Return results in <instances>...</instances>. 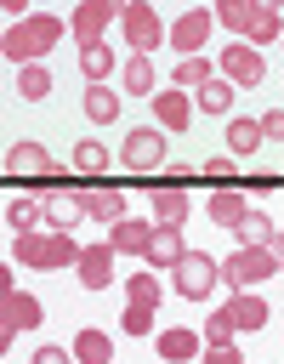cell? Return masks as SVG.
Instances as JSON below:
<instances>
[{
	"mask_svg": "<svg viewBox=\"0 0 284 364\" xmlns=\"http://www.w3.org/2000/svg\"><path fill=\"white\" fill-rule=\"evenodd\" d=\"M233 97H239V85H233L227 74H216V80H204V85L193 91V102H199L204 114H233Z\"/></svg>",
	"mask_w": 284,
	"mask_h": 364,
	"instance_id": "obj_26",
	"label": "cell"
},
{
	"mask_svg": "<svg viewBox=\"0 0 284 364\" xmlns=\"http://www.w3.org/2000/svg\"><path fill=\"white\" fill-rule=\"evenodd\" d=\"M6 165H11V171H28V176H57V171H62V165H57V159L34 142V136L11 142V148H6Z\"/></svg>",
	"mask_w": 284,
	"mask_h": 364,
	"instance_id": "obj_17",
	"label": "cell"
},
{
	"mask_svg": "<svg viewBox=\"0 0 284 364\" xmlns=\"http://www.w3.org/2000/svg\"><path fill=\"white\" fill-rule=\"evenodd\" d=\"M204 210H210V222H216V228H227V233H233V228L250 216V205H244V193H239V188H222V193H210V205H204Z\"/></svg>",
	"mask_w": 284,
	"mask_h": 364,
	"instance_id": "obj_25",
	"label": "cell"
},
{
	"mask_svg": "<svg viewBox=\"0 0 284 364\" xmlns=\"http://www.w3.org/2000/svg\"><path fill=\"white\" fill-rule=\"evenodd\" d=\"M125 301H142V307H159V273H131L125 279Z\"/></svg>",
	"mask_w": 284,
	"mask_h": 364,
	"instance_id": "obj_35",
	"label": "cell"
},
{
	"mask_svg": "<svg viewBox=\"0 0 284 364\" xmlns=\"http://www.w3.org/2000/svg\"><path fill=\"white\" fill-rule=\"evenodd\" d=\"M114 6H125V0H114Z\"/></svg>",
	"mask_w": 284,
	"mask_h": 364,
	"instance_id": "obj_45",
	"label": "cell"
},
{
	"mask_svg": "<svg viewBox=\"0 0 284 364\" xmlns=\"http://www.w3.org/2000/svg\"><path fill=\"white\" fill-rule=\"evenodd\" d=\"M182 256H187V245H182V228H159V233H153V245H148V256H142V262H148V267H153V273H170V267H176V262H182Z\"/></svg>",
	"mask_w": 284,
	"mask_h": 364,
	"instance_id": "obj_20",
	"label": "cell"
},
{
	"mask_svg": "<svg viewBox=\"0 0 284 364\" xmlns=\"http://www.w3.org/2000/svg\"><path fill=\"white\" fill-rule=\"evenodd\" d=\"M278 46H284V40H278Z\"/></svg>",
	"mask_w": 284,
	"mask_h": 364,
	"instance_id": "obj_46",
	"label": "cell"
},
{
	"mask_svg": "<svg viewBox=\"0 0 284 364\" xmlns=\"http://www.w3.org/2000/svg\"><path fill=\"white\" fill-rule=\"evenodd\" d=\"M6 222H11L17 233H34V228L45 222V205H40V199H11V205H6Z\"/></svg>",
	"mask_w": 284,
	"mask_h": 364,
	"instance_id": "obj_32",
	"label": "cell"
},
{
	"mask_svg": "<svg viewBox=\"0 0 284 364\" xmlns=\"http://www.w3.org/2000/svg\"><path fill=\"white\" fill-rule=\"evenodd\" d=\"M114 256H119L114 239L85 245V250H80V284H85V290H108V284H114Z\"/></svg>",
	"mask_w": 284,
	"mask_h": 364,
	"instance_id": "obj_12",
	"label": "cell"
},
{
	"mask_svg": "<svg viewBox=\"0 0 284 364\" xmlns=\"http://www.w3.org/2000/svg\"><path fill=\"white\" fill-rule=\"evenodd\" d=\"M74 171H80V176H102V171H108V148H102L97 136L74 142Z\"/></svg>",
	"mask_w": 284,
	"mask_h": 364,
	"instance_id": "obj_30",
	"label": "cell"
},
{
	"mask_svg": "<svg viewBox=\"0 0 284 364\" xmlns=\"http://www.w3.org/2000/svg\"><path fill=\"white\" fill-rule=\"evenodd\" d=\"M193 97L176 85V91H153V125H165V131H187L193 125Z\"/></svg>",
	"mask_w": 284,
	"mask_h": 364,
	"instance_id": "obj_14",
	"label": "cell"
},
{
	"mask_svg": "<svg viewBox=\"0 0 284 364\" xmlns=\"http://www.w3.org/2000/svg\"><path fill=\"white\" fill-rule=\"evenodd\" d=\"M222 313L233 318V330H239V336H256V330L273 318V313H267V301H261L256 290H233V301H227Z\"/></svg>",
	"mask_w": 284,
	"mask_h": 364,
	"instance_id": "obj_16",
	"label": "cell"
},
{
	"mask_svg": "<svg viewBox=\"0 0 284 364\" xmlns=\"http://www.w3.org/2000/svg\"><path fill=\"white\" fill-rule=\"evenodd\" d=\"M261 142H267L261 119H244V114H233V119H227V148H233L239 159H250V154H256Z\"/></svg>",
	"mask_w": 284,
	"mask_h": 364,
	"instance_id": "obj_27",
	"label": "cell"
},
{
	"mask_svg": "<svg viewBox=\"0 0 284 364\" xmlns=\"http://www.w3.org/2000/svg\"><path fill=\"white\" fill-rule=\"evenodd\" d=\"M273 256H278V267H284V228L273 233Z\"/></svg>",
	"mask_w": 284,
	"mask_h": 364,
	"instance_id": "obj_43",
	"label": "cell"
},
{
	"mask_svg": "<svg viewBox=\"0 0 284 364\" xmlns=\"http://www.w3.org/2000/svg\"><path fill=\"white\" fill-rule=\"evenodd\" d=\"M0 307H6V318H0V341H6V347H11L23 330L40 324V296H28V290H17V284L0 290Z\"/></svg>",
	"mask_w": 284,
	"mask_h": 364,
	"instance_id": "obj_9",
	"label": "cell"
},
{
	"mask_svg": "<svg viewBox=\"0 0 284 364\" xmlns=\"http://www.w3.org/2000/svg\"><path fill=\"white\" fill-rule=\"evenodd\" d=\"M233 336H239V330H233L227 313H210V318H204V347H233Z\"/></svg>",
	"mask_w": 284,
	"mask_h": 364,
	"instance_id": "obj_37",
	"label": "cell"
},
{
	"mask_svg": "<svg viewBox=\"0 0 284 364\" xmlns=\"http://www.w3.org/2000/svg\"><path fill=\"white\" fill-rule=\"evenodd\" d=\"M210 34H216V11L193 6V11H182V17L170 23V51H176V57H199V51L210 46Z\"/></svg>",
	"mask_w": 284,
	"mask_h": 364,
	"instance_id": "obj_8",
	"label": "cell"
},
{
	"mask_svg": "<svg viewBox=\"0 0 284 364\" xmlns=\"http://www.w3.org/2000/svg\"><path fill=\"white\" fill-rule=\"evenodd\" d=\"M28 364H80V358H74V347H51V341H45V347H34Z\"/></svg>",
	"mask_w": 284,
	"mask_h": 364,
	"instance_id": "obj_38",
	"label": "cell"
},
{
	"mask_svg": "<svg viewBox=\"0 0 284 364\" xmlns=\"http://www.w3.org/2000/svg\"><path fill=\"white\" fill-rule=\"evenodd\" d=\"M40 205H45V228H74L85 216L80 193H62V188H40Z\"/></svg>",
	"mask_w": 284,
	"mask_h": 364,
	"instance_id": "obj_22",
	"label": "cell"
},
{
	"mask_svg": "<svg viewBox=\"0 0 284 364\" xmlns=\"http://www.w3.org/2000/svg\"><path fill=\"white\" fill-rule=\"evenodd\" d=\"M170 284H176V296L204 301V296L222 284V262H216V256H204V250H187V256L170 267Z\"/></svg>",
	"mask_w": 284,
	"mask_h": 364,
	"instance_id": "obj_5",
	"label": "cell"
},
{
	"mask_svg": "<svg viewBox=\"0 0 284 364\" xmlns=\"http://www.w3.org/2000/svg\"><path fill=\"white\" fill-rule=\"evenodd\" d=\"M204 80H216V68H210V57H204V51H199V57H182V63H176V85H182V91H199Z\"/></svg>",
	"mask_w": 284,
	"mask_h": 364,
	"instance_id": "obj_31",
	"label": "cell"
},
{
	"mask_svg": "<svg viewBox=\"0 0 284 364\" xmlns=\"http://www.w3.org/2000/svg\"><path fill=\"white\" fill-rule=\"evenodd\" d=\"M119 34H125V46H131L136 57H153L159 46H170V23L159 17L153 0H125V11H119Z\"/></svg>",
	"mask_w": 284,
	"mask_h": 364,
	"instance_id": "obj_3",
	"label": "cell"
},
{
	"mask_svg": "<svg viewBox=\"0 0 284 364\" xmlns=\"http://www.w3.org/2000/svg\"><path fill=\"white\" fill-rule=\"evenodd\" d=\"M114 11H125V6H114V0H80V6L68 11V34H74L80 46H85V40H108Z\"/></svg>",
	"mask_w": 284,
	"mask_h": 364,
	"instance_id": "obj_10",
	"label": "cell"
},
{
	"mask_svg": "<svg viewBox=\"0 0 284 364\" xmlns=\"http://www.w3.org/2000/svg\"><path fill=\"white\" fill-rule=\"evenodd\" d=\"M204 176H233V159H204Z\"/></svg>",
	"mask_w": 284,
	"mask_h": 364,
	"instance_id": "obj_41",
	"label": "cell"
},
{
	"mask_svg": "<svg viewBox=\"0 0 284 364\" xmlns=\"http://www.w3.org/2000/svg\"><path fill=\"white\" fill-rule=\"evenodd\" d=\"M119 108H125V91H114L108 80H102V85H85V119H91V125H114Z\"/></svg>",
	"mask_w": 284,
	"mask_h": 364,
	"instance_id": "obj_19",
	"label": "cell"
},
{
	"mask_svg": "<svg viewBox=\"0 0 284 364\" xmlns=\"http://www.w3.org/2000/svg\"><path fill=\"white\" fill-rule=\"evenodd\" d=\"M273 273H284L278 256H273V245H239V250L222 262V279H227L233 290H256V284L273 279Z\"/></svg>",
	"mask_w": 284,
	"mask_h": 364,
	"instance_id": "obj_4",
	"label": "cell"
},
{
	"mask_svg": "<svg viewBox=\"0 0 284 364\" xmlns=\"http://www.w3.org/2000/svg\"><path fill=\"white\" fill-rule=\"evenodd\" d=\"M278 40H284V17L278 11H261L256 28H250V46H278Z\"/></svg>",
	"mask_w": 284,
	"mask_h": 364,
	"instance_id": "obj_36",
	"label": "cell"
},
{
	"mask_svg": "<svg viewBox=\"0 0 284 364\" xmlns=\"http://www.w3.org/2000/svg\"><path fill=\"white\" fill-rule=\"evenodd\" d=\"M0 6L11 11V23H23V17H28V0H0Z\"/></svg>",
	"mask_w": 284,
	"mask_h": 364,
	"instance_id": "obj_42",
	"label": "cell"
},
{
	"mask_svg": "<svg viewBox=\"0 0 284 364\" xmlns=\"http://www.w3.org/2000/svg\"><path fill=\"white\" fill-rule=\"evenodd\" d=\"M187 210H193L187 188H176V182H170V188H159V182H153V222H159V228H182V222H187Z\"/></svg>",
	"mask_w": 284,
	"mask_h": 364,
	"instance_id": "obj_18",
	"label": "cell"
},
{
	"mask_svg": "<svg viewBox=\"0 0 284 364\" xmlns=\"http://www.w3.org/2000/svg\"><path fill=\"white\" fill-rule=\"evenodd\" d=\"M74 358H80V364H114V341H108V330L85 324V330L74 336Z\"/></svg>",
	"mask_w": 284,
	"mask_h": 364,
	"instance_id": "obj_28",
	"label": "cell"
},
{
	"mask_svg": "<svg viewBox=\"0 0 284 364\" xmlns=\"http://www.w3.org/2000/svg\"><path fill=\"white\" fill-rule=\"evenodd\" d=\"M74 193H80V210H85V216H97L102 228H114V222L125 216V193H119V188H108V182H80Z\"/></svg>",
	"mask_w": 284,
	"mask_h": 364,
	"instance_id": "obj_11",
	"label": "cell"
},
{
	"mask_svg": "<svg viewBox=\"0 0 284 364\" xmlns=\"http://www.w3.org/2000/svg\"><path fill=\"white\" fill-rule=\"evenodd\" d=\"M80 239L68 228H34V233H17L11 239V262L28 267V273H62V267H80Z\"/></svg>",
	"mask_w": 284,
	"mask_h": 364,
	"instance_id": "obj_1",
	"label": "cell"
},
{
	"mask_svg": "<svg viewBox=\"0 0 284 364\" xmlns=\"http://www.w3.org/2000/svg\"><path fill=\"white\" fill-rule=\"evenodd\" d=\"M216 74H227L239 91H250V85H261V80H267V57H261V46L239 40V46H222V63H216Z\"/></svg>",
	"mask_w": 284,
	"mask_h": 364,
	"instance_id": "obj_7",
	"label": "cell"
},
{
	"mask_svg": "<svg viewBox=\"0 0 284 364\" xmlns=\"http://www.w3.org/2000/svg\"><path fill=\"white\" fill-rule=\"evenodd\" d=\"M261 131H267V142H284V108H267L261 114Z\"/></svg>",
	"mask_w": 284,
	"mask_h": 364,
	"instance_id": "obj_39",
	"label": "cell"
},
{
	"mask_svg": "<svg viewBox=\"0 0 284 364\" xmlns=\"http://www.w3.org/2000/svg\"><path fill=\"white\" fill-rule=\"evenodd\" d=\"M68 34V23L57 17V11H28L23 23H6V34H0V51H6V63H40L57 40Z\"/></svg>",
	"mask_w": 284,
	"mask_h": 364,
	"instance_id": "obj_2",
	"label": "cell"
},
{
	"mask_svg": "<svg viewBox=\"0 0 284 364\" xmlns=\"http://www.w3.org/2000/svg\"><path fill=\"white\" fill-rule=\"evenodd\" d=\"M153 324H159V307L125 301V313H119V330H125V336H153Z\"/></svg>",
	"mask_w": 284,
	"mask_h": 364,
	"instance_id": "obj_34",
	"label": "cell"
},
{
	"mask_svg": "<svg viewBox=\"0 0 284 364\" xmlns=\"http://www.w3.org/2000/svg\"><path fill=\"white\" fill-rule=\"evenodd\" d=\"M119 85H125L131 97H153V91H159V74H153V57H136V51H131V57L119 63Z\"/></svg>",
	"mask_w": 284,
	"mask_h": 364,
	"instance_id": "obj_21",
	"label": "cell"
},
{
	"mask_svg": "<svg viewBox=\"0 0 284 364\" xmlns=\"http://www.w3.org/2000/svg\"><path fill=\"white\" fill-rule=\"evenodd\" d=\"M256 6H261V11H278V6H284V0H256Z\"/></svg>",
	"mask_w": 284,
	"mask_h": 364,
	"instance_id": "obj_44",
	"label": "cell"
},
{
	"mask_svg": "<svg viewBox=\"0 0 284 364\" xmlns=\"http://www.w3.org/2000/svg\"><path fill=\"white\" fill-rule=\"evenodd\" d=\"M204 364H244L239 347H204Z\"/></svg>",
	"mask_w": 284,
	"mask_h": 364,
	"instance_id": "obj_40",
	"label": "cell"
},
{
	"mask_svg": "<svg viewBox=\"0 0 284 364\" xmlns=\"http://www.w3.org/2000/svg\"><path fill=\"white\" fill-rule=\"evenodd\" d=\"M233 233H239V245H273V233H278V228H273V216H267V210H250Z\"/></svg>",
	"mask_w": 284,
	"mask_h": 364,
	"instance_id": "obj_33",
	"label": "cell"
},
{
	"mask_svg": "<svg viewBox=\"0 0 284 364\" xmlns=\"http://www.w3.org/2000/svg\"><path fill=\"white\" fill-rule=\"evenodd\" d=\"M80 74H85V85H102L114 74V46L108 40H85L80 46Z\"/></svg>",
	"mask_w": 284,
	"mask_h": 364,
	"instance_id": "obj_24",
	"label": "cell"
},
{
	"mask_svg": "<svg viewBox=\"0 0 284 364\" xmlns=\"http://www.w3.org/2000/svg\"><path fill=\"white\" fill-rule=\"evenodd\" d=\"M17 97H23V102L51 97V68H45V63H23V68H17Z\"/></svg>",
	"mask_w": 284,
	"mask_h": 364,
	"instance_id": "obj_29",
	"label": "cell"
},
{
	"mask_svg": "<svg viewBox=\"0 0 284 364\" xmlns=\"http://www.w3.org/2000/svg\"><path fill=\"white\" fill-rule=\"evenodd\" d=\"M210 11H216V23H222V28H233L239 40H250V28H256V17H261V6H256V0H216Z\"/></svg>",
	"mask_w": 284,
	"mask_h": 364,
	"instance_id": "obj_23",
	"label": "cell"
},
{
	"mask_svg": "<svg viewBox=\"0 0 284 364\" xmlns=\"http://www.w3.org/2000/svg\"><path fill=\"white\" fill-rule=\"evenodd\" d=\"M153 233H159V222H142V216H119V222L108 228V239H114L119 256H148Z\"/></svg>",
	"mask_w": 284,
	"mask_h": 364,
	"instance_id": "obj_15",
	"label": "cell"
},
{
	"mask_svg": "<svg viewBox=\"0 0 284 364\" xmlns=\"http://www.w3.org/2000/svg\"><path fill=\"white\" fill-rule=\"evenodd\" d=\"M159 131H165V125H136V131H125V142H119V165H125V171H159V165H170Z\"/></svg>",
	"mask_w": 284,
	"mask_h": 364,
	"instance_id": "obj_6",
	"label": "cell"
},
{
	"mask_svg": "<svg viewBox=\"0 0 284 364\" xmlns=\"http://www.w3.org/2000/svg\"><path fill=\"white\" fill-rule=\"evenodd\" d=\"M153 341H159V358H165V364H193V358H204V336L187 330V324H170V330H159Z\"/></svg>",
	"mask_w": 284,
	"mask_h": 364,
	"instance_id": "obj_13",
	"label": "cell"
}]
</instances>
